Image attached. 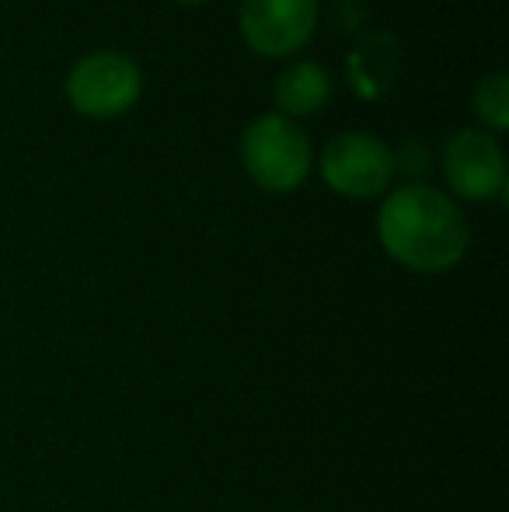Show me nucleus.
Here are the masks:
<instances>
[{
    "mask_svg": "<svg viewBox=\"0 0 509 512\" xmlns=\"http://www.w3.org/2000/svg\"><path fill=\"white\" fill-rule=\"evenodd\" d=\"M182 4H199V0H182Z\"/></svg>",
    "mask_w": 509,
    "mask_h": 512,
    "instance_id": "10",
    "label": "nucleus"
},
{
    "mask_svg": "<svg viewBox=\"0 0 509 512\" xmlns=\"http://www.w3.org/2000/svg\"><path fill=\"white\" fill-rule=\"evenodd\" d=\"M143 91V74L136 60L116 49H98L70 67L67 98L81 115L91 119H112L136 105Z\"/></svg>",
    "mask_w": 509,
    "mask_h": 512,
    "instance_id": "3",
    "label": "nucleus"
},
{
    "mask_svg": "<svg viewBox=\"0 0 509 512\" xmlns=\"http://www.w3.org/2000/svg\"><path fill=\"white\" fill-rule=\"evenodd\" d=\"M377 237L405 269L447 272L468 255L471 227L447 192L412 182L387 192L377 213Z\"/></svg>",
    "mask_w": 509,
    "mask_h": 512,
    "instance_id": "1",
    "label": "nucleus"
},
{
    "mask_svg": "<svg viewBox=\"0 0 509 512\" xmlns=\"http://www.w3.org/2000/svg\"><path fill=\"white\" fill-rule=\"evenodd\" d=\"M241 161L265 192H293L311 175L314 150L307 133L279 112L258 115L241 133Z\"/></svg>",
    "mask_w": 509,
    "mask_h": 512,
    "instance_id": "2",
    "label": "nucleus"
},
{
    "mask_svg": "<svg viewBox=\"0 0 509 512\" xmlns=\"http://www.w3.org/2000/svg\"><path fill=\"white\" fill-rule=\"evenodd\" d=\"M328 98H332V74L314 60L293 63L276 77V105L279 115H286V119L321 112Z\"/></svg>",
    "mask_w": 509,
    "mask_h": 512,
    "instance_id": "7",
    "label": "nucleus"
},
{
    "mask_svg": "<svg viewBox=\"0 0 509 512\" xmlns=\"http://www.w3.org/2000/svg\"><path fill=\"white\" fill-rule=\"evenodd\" d=\"M394 70H398V39L387 32L367 35L349 53V81L367 98L381 95L387 84L394 81Z\"/></svg>",
    "mask_w": 509,
    "mask_h": 512,
    "instance_id": "8",
    "label": "nucleus"
},
{
    "mask_svg": "<svg viewBox=\"0 0 509 512\" xmlns=\"http://www.w3.org/2000/svg\"><path fill=\"white\" fill-rule=\"evenodd\" d=\"M241 35L262 56H290L318 28V0H241Z\"/></svg>",
    "mask_w": 509,
    "mask_h": 512,
    "instance_id": "5",
    "label": "nucleus"
},
{
    "mask_svg": "<svg viewBox=\"0 0 509 512\" xmlns=\"http://www.w3.org/2000/svg\"><path fill=\"white\" fill-rule=\"evenodd\" d=\"M394 171H398V161L391 147L367 129L332 136L321 150V178L328 182V189L349 199L381 196L391 185Z\"/></svg>",
    "mask_w": 509,
    "mask_h": 512,
    "instance_id": "4",
    "label": "nucleus"
},
{
    "mask_svg": "<svg viewBox=\"0 0 509 512\" xmlns=\"http://www.w3.org/2000/svg\"><path fill=\"white\" fill-rule=\"evenodd\" d=\"M471 112L485 122L489 129H506L509 126V77L503 70L485 74L471 91Z\"/></svg>",
    "mask_w": 509,
    "mask_h": 512,
    "instance_id": "9",
    "label": "nucleus"
},
{
    "mask_svg": "<svg viewBox=\"0 0 509 512\" xmlns=\"http://www.w3.org/2000/svg\"><path fill=\"white\" fill-rule=\"evenodd\" d=\"M443 175L454 196L492 199L506 189V157L503 147L485 129H457L443 147Z\"/></svg>",
    "mask_w": 509,
    "mask_h": 512,
    "instance_id": "6",
    "label": "nucleus"
}]
</instances>
